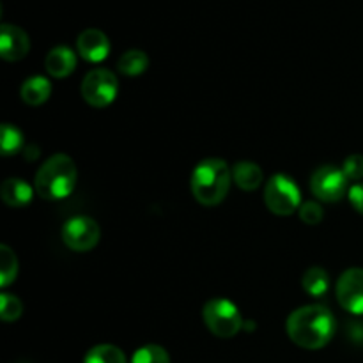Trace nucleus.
Masks as SVG:
<instances>
[{
  "mask_svg": "<svg viewBox=\"0 0 363 363\" xmlns=\"http://www.w3.org/2000/svg\"><path fill=\"white\" fill-rule=\"evenodd\" d=\"M286 330L296 346L321 350L332 342L337 332V319L325 305H305L291 312Z\"/></svg>",
  "mask_w": 363,
  "mask_h": 363,
  "instance_id": "1",
  "label": "nucleus"
},
{
  "mask_svg": "<svg viewBox=\"0 0 363 363\" xmlns=\"http://www.w3.org/2000/svg\"><path fill=\"white\" fill-rule=\"evenodd\" d=\"M77 179L74 160L64 152H57L39 167L34 179L35 194L46 201H62L73 194Z\"/></svg>",
  "mask_w": 363,
  "mask_h": 363,
  "instance_id": "2",
  "label": "nucleus"
},
{
  "mask_svg": "<svg viewBox=\"0 0 363 363\" xmlns=\"http://www.w3.org/2000/svg\"><path fill=\"white\" fill-rule=\"evenodd\" d=\"M233 183V169L222 158H206L191 172V194L202 206L223 202Z\"/></svg>",
  "mask_w": 363,
  "mask_h": 363,
  "instance_id": "3",
  "label": "nucleus"
},
{
  "mask_svg": "<svg viewBox=\"0 0 363 363\" xmlns=\"http://www.w3.org/2000/svg\"><path fill=\"white\" fill-rule=\"evenodd\" d=\"M264 204L273 215L289 216L300 209L301 191L293 177L286 174H275L264 186Z\"/></svg>",
  "mask_w": 363,
  "mask_h": 363,
  "instance_id": "4",
  "label": "nucleus"
},
{
  "mask_svg": "<svg viewBox=\"0 0 363 363\" xmlns=\"http://www.w3.org/2000/svg\"><path fill=\"white\" fill-rule=\"evenodd\" d=\"M202 318H204L209 332L220 339H230L243 328V318H241L240 308L227 298L209 300L204 305Z\"/></svg>",
  "mask_w": 363,
  "mask_h": 363,
  "instance_id": "5",
  "label": "nucleus"
},
{
  "mask_svg": "<svg viewBox=\"0 0 363 363\" xmlns=\"http://www.w3.org/2000/svg\"><path fill=\"white\" fill-rule=\"evenodd\" d=\"M82 98L96 108L108 106L110 103L116 101L117 92H119V80L113 74V71L106 67H98L85 74L82 82Z\"/></svg>",
  "mask_w": 363,
  "mask_h": 363,
  "instance_id": "6",
  "label": "nucleus"
},
{
  "mask_svg": "<svg viewBox=\"0 0 363 363\" xmlns=\"http://www.w3.org/2000/svg\"><path fill=\"white\" fill-rule=\"evenodd\" d=\"M101 229L91 216H73L62 227V241L69 250L89 252L99 243Z\"/></svg>",
  "mask_w": 363,
  "mask_h": 363,
  "instance_id": "7",
  "label": "nucleus"
},
{
  "mask_svg": "<svg viewBox=\"0 0 363 363\" xmlns=\"http://www.w3.org/2000/svg\"><path fill=\"white\" fill-rule=\"evenodd\" d=\"M347 183H350V179L342 169L333 165H323L312 174L311 190L319 201L339 202L350 191Z\"/></svg>",
  "mask_w": 363,
  "mask_h": 363,
  "instance_id": "8",
  "label": "nucleus"
},
{
  "mask_svg": "<svg viewBox=\"0 0 363 363\" xmlns=\"http://www.w3.org/2000/svg\"><path fill=\"white\" fill-rule=\"evenodd\" d=\"M337 300L350 314L363 315V268H350L337 280Z\"/></svg>",
  "mask_w": 363,
  "mask_h": 363,
  "instance_id": "9",
  "label": "nucleus"
},
{
  "mask_svg": "<svg viewBox=\"0 0 363 363\" xmlns=\"http://www.w3.org/2000/svg\"><path fill=\"white\" fill-rule=\"evenodd\" d=\"M30 52V38L23 28L4 23L0 28V57L7 62H18Z\"/></svg>",
  "mask_w": 363,
  "mask_h": 363,
  "instance_id": "10",
  "label": "nucleus"
},
{
  "mask_svg": "<svg viewBox=\"0 0 363 363\" xmlns=\"http://www.w3.org/2000/svg\"><path fill=\"white\" fill-rule=\"evenodd\" d=\"M77 50L87 62H101L110 53V41L99 28H85L77 39Z\"/></svg>",
  "mask_w": 363,
  "mask_h": 363,
  "instance_id": "11",
  "label": "nucleus"
},
{
  "mask_svg": "<svg viewBox=\"0 0 363 363\" xmlns=\"http://www.w3.org/2000/svg\"><path fill=\"white\" fill-rule=\"evenodd\" d=\"M45 69L53 78H66L77 69V53L67 46H55L45 59Z\"/></svg>",
  "mask_w": 363,
  "mask_h": 363,
  "instance_id": "12",
  "label": "nucleus"
},
{
  "mask_svg": "<svg viewBox=\"0 0 363 363\" xmlns=\"http://www.w3.org/2000/svg\"><path fill=\"white\" fill-rule=\"evenodd\" d=\"M34 191L35 188H32L25 179L9 177L0 186V197L11 208H25L34 199Z\"/></svg>",
  "mask_w": 363,
  "mask_h": 363,
  "instance_id": "13",
  "label": "nucleus"
},
{
  "mask_svg": "<svg viewBox=\"0 0 363 363\" xmlns=\"http://www.w3.org/2000/svg\"><path fill=\"white\" fill-rule=\"evenodd\" d=\"M21 99H23L27 105L30 106H39L43 103L48 101V98L52 96V84L46 77L41 74H35V77L27 78L21 85Z\"/></svg>",
  "mask_w": 363,
  "mask_h": 363,
  "instance_id": "14",
  "label": "nucleus"
},
{
  "mask_svg": "<svg viewBox=\"0 0 363 363\" xmlns=\"http://www.w3.org/2000/svg\"><path fill=\"white\" fill-rule=\"evenodd\" d=\"M264 174L262 169L254 162H240L233 169V183L245 191H254L261 186Z\"/></svg>",
  "mask_w": 363,
  "mask_h": 363,
  "instance_id": "15",
  "label": "nucleus"
},
{
  "mask_svg": "<svg viewBox=\"0 0 363 363\" xmlns=\"http://www.w3.org/2000/svg\"><path fill=\"white\" fill-rule=\"evenodd\" d=\"M301 286H303L305 293L311 294L314 298H323L328 293L330 287V275L325 268L321 266H311L305 272L303 279H301Z\"/></svg>",
  "mask_w": 363,
  "mask_h": 363,
  "instance_id": "16",
  "label": "nucleus"
},
{
  "mask_svg": "<svg viewBox=\"0 0 363 363\" xmlns=\"http://www.w3.org/2000/svg\"><path fill=\"white\" fill-rule=\"evenodd\" d=\"M147 67L149 57L142 50H128L117 60V69L126 77H138V74L145 73Z\"/></svg>",
  "mask_w": 363,
  "mask_h": 363,
  "instance_id": "17",
  "label": "nucleus"
},
{
  "mask_svg": "<svg viewBox=\"0 0 363 363\" xmlns=\"http://www.w3.org/2000/svg\"><path fill=\"white\" fill-rule=\"evenodd\" d=\"M84 363H128L123 351L112 344H99L91 347L85 354Z\"/></svg>",
  "mask_w": 363,
  "mask_h": 363,
  "instance_id": "18",
  "label": "nucleus"
},
{
  "mask_svg": "<svg viewBox=\"0 0 363 363\" xmlns=\"http://www.w3.org/2000/svg\"><path fill=\"white\" fill-rule=\"evenodd\" d=\"M23 133L14 124H2L0 128V149L4 156H13L23 149Z\"/></svg>",
  "mask_w": 363,
  "mask_h": 363,
  "instance_id": "19",
  "label": "nucleus"
},
{
  "mask_svg": "<svg viewBox=\"0 0 363 363\" xmlns=\"http://www.w3.org/2000/svg\"><path fill=\"white\" fill-rule=\"evenodd\" d=\"M18 275L16 254L7 245H0V287L6 289Z\"/></svg>",
  "mask_w": 363,
  "mask_h": 363,
  "instance_id": "20",
  "label": "nucleus"
},
{
  "mask_svg": "<svg viewBox=\"0 0 363 363\" xmlns=\"http://www.w3.org/2000/svg\"><path fill=\"white\" fill-rule=\"evenodd\" d=\"M130 363H170V357L162 346L147 344L135 351Z\"/></svg>",
  "mask_w": 363,
  "mask_h": 363,
  "instance_id": "21",
  "label": "nucleus"
},
{
  "mask_svg": "<svg viewBox=\"0 0 363 363\" xmlns=\"http://www.w3.org/2000/svg\"><path fill=\"white\" fill-rule=\"evenodd\" d=\"M21 314H23V303L20 301V298L7 293L0 294V318H2V321H18Z\"/></svg>",
  "mask_w": 363,
  "mask_h": 363,
  "instance_id": "22",
  "label": "nucleus"
},
{
  "mask_svg": "<svg viewBox=\"0 0 363 363\" xmlns=\"http://www.w3.org/2000/svg\"><path fill=\"white\" fill-rule=\"evenodd\" d=\"M298 213H300L301 222L307 223V225H318V223H321L323 218H325V211H323L321 204H318V202L314 201L303 202V204L300 206V209H298Z\"/></svg>",
  "mask_w": 363,
  "mask_h": 363,
  "instance_id": "23",
  "label": "nucleus"
},
{
  "mask_svg": "<svg viewBox=\"0 0 363 363\" xmlns=\"http://www.w3.org/2000/svg\"><path fill=\"white\" fill-rule=\"evenodd\" d=\"M344 174L350 181L363 179V155H351L344 160Z\"/></svg>",
  "mask_w": 363,
  "mask_h": 363,
  "instance_id": "24",
  "label": "nucleus"
},
{
  "mask_svg": "<svg viewBox=\"0 0 363 363\" xmlns=\"http://www.w3.org/2000/svg\"><path fill=\"white\" fill-rule=\"evenodd\" d=\"M347 199H350L351 206H353L360 215H363V183L351 186L350 191H347Z\"/></svg>",
  "mask_w": 363,
  "mask_h": 363,
  "instance_id": "25",
  "label": "nucleus"
},
{
  "mask_svg": "<svg viewBox=\"0 0 363 363\" xmlns=\"http://www.w3.org/2000/svg\"><path fill=\"white\" fill-rule=\"evenodd\" d=\"M350 337L363 340V323H350Z\"/></svg>",
  "mask_w": 363,
  "mask_h": 363,
  "instance_id": "26",
  "label": "nucleus"
},
{
  "mask_svg": "<svg viewBox=\"0 0 363 363\" xmlns=\"http://www.w3.org/2000/svg\"><path fill=\"white\" fill-rule=\"evenodd\" d=\"M38 155H39V151L35 145H28V147H25V158L27 160H35L38 158Z\"/></svg>",
  "mask_w": 363,
  "mask_h": 363,
  "instance_id": "27",
  "label": "nucleus"
}]
</instances>
